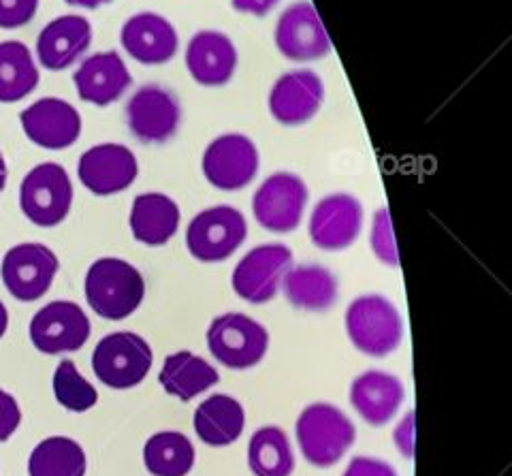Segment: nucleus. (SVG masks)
I'll use <instances>...</instances> for the list:
<instances>
[{"instance_id":"1","label":"nucleus","mask_w":512,"mask_h":476,"mask_svg":"<svg viewBox=\"0 0 512 476\" xmlns=\"http://www.w3.org/2000/svg\"><path fill=\"white\" fill-rule=\"evenodd\" d=\"M84 291L88 306L107 321L128 319L146 297V282L135 265L105 257L94 261L86 274Z\"/></svg>"},{"instance_id":"2","label":"nucleus","mask_w":512,"mask_h":476,"mask_svg":"<svg viewBox=\"0 0 512 476\" xmlns=\"http://www.w3.org/2000/svg\"><path fill=\"white\" fill-rule=\"evenodd\" d=\"M295 432L303 457L316 468L338 464L357 438L352 421L338 406L325 402L303 408Z\"/></svg>"},{"instance_id":"3","label":"nucleus","mask_w":512,"mask_h":476,"mask_svg":"<svg viewBox=\"0 0 512 476\" xmlns=\"http://www.w3.org/2000/svg\"><path fill=\"white\" fill-rule=\"evenodd\" d=\"M346 331L352 346L363 355L387 357L404 340V321L384 295H363L346 310Z\"/></svg>"},{"instance_id":"4","label":"nucleus","mask_w":512,"mask_h":476,"mask_svg":"<svg viewBox=\"0 0 512 476\" xmlns=\"http://www.w3.org/2000/svg\"><path fill=\"white\" fill-rule=\"evenodd\" d=\"M152 348L133 331H116L96 344L92 370L109 389L126 391L141 385L152 368Z\"/></svg>"},{"instance_id":"5","label":"nucleus","mask_w":512,"mask_h":476,"mask_svg":"<svg viewBox=\"0 0 512 476\" xmlns=\"http://www.w3.org/2000/svg\"><path fill=\"white\" fill-rule=\"evenodd\" d=\"M207 348L229 370L259 366L269 348V331L242 312L220 314L207 329Z\"/></svg>"},{"instance_id":"6","label":"nucleus","mask_w":512,"mask_h":476,"mask_svg":"<svg viewBox=\"0 0 512 476\" xmlns=\"http://www.w3.org/2000/svg\"><path fill=\"white\" fill-rule=\"evenodd\" d=\"M246 237V216L233 205H214L190 220L186 248L201 263H220L233 257Z\"/></svg>"},{"instance_id":"7","label":"nucleus","mask_w":512,"mask_h":476,"mask_svg":"<svg viewBox=\"0 0 512 476\" xmlns=\"http://www.w3.org/2000/svg\"><path fill=\"white\" fill-rule=\"evenodd\" d=\"M73 184L67 169L58 163H43L26 173L20 186V208L32 225L52 229L69 216Z\"/></svg>"},{"instance_id":"8","label":"nucleus","mask_w":512,"mask_h":476,"mask_svg":"<svg viewBox=\"0 0 512 476\" xmlns=\"http://www.w3.org/2000/svg\"><path fill=\"white\" fill-rule=\"evenodd\" d=\"M308 186L297 173L278 171L256 188L252 214L271 233H291L301 225L308 203Z\"/></svg>"},{"instance_id":"9","label":"nucleus","mask_w":512,"mask_h":476,"mask_svg":"<svg viewBox=\"0 0 512 476\" xmlns=\"http://www.w3.org/2000/svg\"><path fill=\"white\" fill-rule=\"evenodd\" d=\"M126 122L133 137L146 146H160L180 129L182 105L175 92L148 84L141 86L126 105Z\"/></svg>"},{"instance_id":"10","label":"nucleus","mask_w":512,"mask_h":476,"mask_svg":"<svg viewBox=\"0 0 512 476\" xmlns=\"http://www.w3.org/2000/svg\"><path fill=\"white\" fill-rule=\"evenodd\" d=\"M201 169L205 180L218 190H242L259 173V150L242 133L216 137L203 152Z\"/></svg>"},{"instance_id":"11","label":"nucleus","mask_w":512,"mask_h":476,"mask_svg":"<svg viewBox=\"0 0 512 476\" xmlns=\"http://www.w3.org/2000/svg\"><path fill=\"white\" fill-rule=\"evenodd\" d=\"M293 267V250L284 244L252 248L233 269V291L248 304H267L278 295L280 282Z\"/></svg>"},{"instance_id":"12","label":"nucleus","mask_w":512,"mask_h":476,"mask_svg":"<svg viewBox=\"0 0 512 476\" xmlns=\"http://www.w3.org/2000/svg\"><path fill=\"white\" fill-rule=\"evenodd\" d=\"M90 319L73 301H52L30 321V340L45 355L75 353L90 338Z\"/></svg>"},{"instance_id":"13","label":"nucleus","mask_w":512,"mask_h":476,"mask_svg":"<svg viewBox=\"0 0 512 476\" xmlns=\"http://www.w3.org/2000/svg\"><path fill=\"white\" fill-rule=\"evenodd\" d=\"M58 267V257L47 246L18 244L5 255L0 274L15 299L37 301L50 291Z\"/></svg>"},{"instance_id":"14","label":"nucleus","mask_w":512,"mask_h":476,"mask_svg":"<svg viewBox=\"0 0 512 476\" xmlns=\"http://www.w3.org/2000/svg\"><path fill=\"white\" fill-rule=\"evenodd\" d=\"M278 52L286 60L308 62L331 54L333 45L318 11L308 0L288 7L276 26Z\"/></svg>"},{"instance_id":"15","label":"nucleus","mask_w":512,"mask_h":476,"mask_svg":"<svg viewBox=\"0 0 512 476\" xmlns=\"http://www.w3.org/2000/svg\"><path fill=\"white\" fill-rule=\"evenodd\" d=\"M363 229V205L355 195L333 193L316 203L310 216V240L327 252L346 250Z\"/></svg>"},{"instance_id":"16","label":"nucleus","mask_w":512,"mask_h":476,"mask_svg":"<svg viewBox=\"0 0 512 476\" xmlns=\"http://www.w3.org/2000/svg\"><path fill=\"white\" fill-rule=\"evenodd\" d=\"M77 176L92 195H118L139 176V163L133 150L122 144H99L79 158Z\"/></svg>"},{"instance_id":"17","label":"nucleus","mask_w":512,"mask_h":476,"mask_svg":"<svg viewBox=\"0 0 512 476\" xmlns=\"http://www.w3.org/2000/svg\"><path fill=\"white\" fill-rule=\"evenodd\" d=\"M325 101V84L308 69L284 73L269 90V114L284 126L310 122Z\"/></svg>"},{"instance_id":"18","label":"nucleus","mask_w":512,"mask_h":476,"mask_svg":"<svg viewBox=\"0 0 512 476\" xmlns=\"http://www.w3.org/2000/svg\"><path fill=\"white\" fill-rule=\"evenodd\" d=\"M26 137L45 150H64L82 135V116L62 99L47 97L32 103L20 114Z\"/></svg>"},{"instance_id":"19","label":"nucleus","mask_w":512,"mask_h":476,"mask_svg":"<svg viewBox=\"0 0 512 476\" xmlns=\"http://www.w3.org/2000/svg\"><path fill=\"white\" fill-rule=\"evenodd\" d=\"M126 54L141 65H165L178 54L180 37L175 26L163 15L143 11L128 18L120 33Z\"/></svg>"},{"instance_id":"20","label":"nucleus","mask_w":512,"mask_h":476,"mask_svg":"<svg viewBox=\"0 0 512 476\" xmlns=\"http://www.w3.org/2000/svg\"><path fill=\"white\" fill-rule=\"evenodd\" d=\"M79 99L92 105H111L131 88L133 77L118 52H99L82 62L73 75Z\"/></svg>"},{"instance_id":"21","label":"nucleus","mask_w":512,"mask_h":476,"mask_svg":"<svg viewBox=\"0 0 512 476\" xmlns=\"http://www.w3.org/2000/svg\"><path fill=\"white\" fill-rule=\"evenodd\" d=\"M237 47L218 30H201L190 39L186 50V67L201 86H224L231 82L237 69Z\"/></svg>"},{"instance_id":"22","label":"nucleus","mask_w":512,"mask_h":476,"mask_svg":"<svg viewBox=\"0 0 512 476\" xmlns=\"http://www.w3.org/2000/svg\"><path fill=\"white\" fill-rule=\"evenodd\" d=\"M92 41V26L82 15H60L37 39V58L47 71L69 69L82 58Z\"/></svg>"},{"instance_id":"23","label":"nucleus","mask_w":512,"mask_h":476,"mask_svg":"<svg viewBox=\"0 0 512 476\" xmlns=\"http://www.w3.org/2000/svg\"><path fill=\"white\" fill-rule=\"evenodd\" d=\"M406 389L402 380L389 372L370 370L352 380L350 404L359 412V417L374 427L387 425L399 406L404 404Z\"/></svg>"},{"instance_id":"24","label":"nucleus","mask_w":512,"mask_h":476,"mask_svg":"<svg viewBox=\"0 0 512 476\" xmlns=\"http://www.w3.org/2000/svg\"><path fill=\"white\" fill-rule=\"evenodd\" d=\"M180 205L163 193L137 195L131 208V231L146 246H165L180 229Z\"/></svg>"},{"instance_id":"25","label":"nucleus","mask_w":512,"mask_h":476,"mask_svg":"<svg viewBox=\"0 0 512 476\" xmlns=\"http://www.w3.org/2000/svg\"><path fill=\"white\" fill-rule=\"evenodd\" d=\"M246 412L231 395H210L195 410V432L207 447H229L244 434Z\"/></svg>"},{"instance_id":"26","label":"nucleus","mask_w":512,"mask_h":476,"mask_svg":"<svg viewBox=\"0 0 512 476\" xmlns=\"http://www.w3.org/2000/svg\"><path fill=\"white\" fill-rule=\"evenodd\" d=\"M284 297L299 310L325 312L338 299V278L323 265H297L284 274Z\"/></svg>"},{"instance_id":"27","label":"nucleus","mask_w":512,"mask_h":476,"mask_svg":"<svg viewBox=\"0 0 512 476\" xmlns=\"http://www.w3.org/2000/svg\"><path fill=\"white\" fill-rule=\"evenodd\" d=\"M158 380L160 385H163V389L169 395H173V398L190 402L203 391L218 385L220 374L212 363H207L203 357L188 351H178L165 357Z\"/></svg>"},{"instance_id":"28","label":"nucleus","mask_w":512,"mask_h":476,"mask_svg":"<svg viewBox=\"0 0 512 476\" xmlns=\"http://www.w3.org/2000/svg\"><path fill=\"white\" fill-rule=\"evenodd\" d=\"M39 86V69L22 41L0 43V103H18Z\"/></svg>"},{"instance_id":"29","label":"nucleus","mask_w":512,"mask_h":476,"mask_svg":"<svg viewBox=\"0 0 512 476\" xmlns=\"http://www.w3.org/2000/svg\"><path fill=\"white\" fill-rule=\"evenodd\" d=\"M248 466L254 476H291L295 470L293 447L278 425L256 430L248 444Z\"/></svg>"},{"instance_id":"30","label":"nucleus","mask_w":512,"mask_h":476,"mask_svg":"<svg viewBox=\"0 0 512 476\" xmlns=\"http://www.w3.org/2000/svg\"><path fill=\"white\" fill-rule=\"evenodd\" d=\"M86 453L82 444L67 436H52L30 453V476H86Z\"/></svg>"},{"instance_id":"31","label":"nucleus","mask_w":512,"mask_h":476,"mask_svg":"<svg viewBox=\"0 0 512 476\" xmlns=\"http://www.w3.org/2000/svg\"><path fill=\"white\" fill-rule=\"evenodd\" d=\"M195 457V447L180 432H158L143 447V464L152 476H186Z\"/></svg>"},{"instance_id":"32","label":"nucleus","mask_w":512,"mask_h":476,"mask_svg":"<svg viewBox=\"0 0 512 476\" xmlns=\"http://www.w3.org/2000/svg\"><path fill=\"white\" fill-rule=\"evenodd\" d=\"M52 385L58 404L71 412H86L99 402V393H96V389L88 380L79 374L71 359H64L58 363Z\"/></svg>"},{"instance_id":"33","label":"nucleus","mask_w":512,"mask_h":476,"mask_svg":"<svg viewBox=\"0 0 512 476\" xmlns=\"http://www.w3.org/2000/svg\"><path fill=\"white\" fill-rule=\"evenodd\" d=\"M370 246H372V252L376 255V259H380L384 265L399 267V252H397V242H395V231H393L391 214H389L387 208H382L374 214Z\"/></svg>"},{"instance_id":"34","label":"nucleus","mask_w":512,"mask_h":476,"mask_svg":"<svg viewBox=\"0 0 512 476\" xmlns=\"http://www.w3.org/2000/svg\"><path fill=\"white\" fill-rule=\"evenodd\" d=\"M39 0H0V28H20L37 15Z\"/></svg>"},{"instance_id":"35","label":"nucleus","mask_w":512,"mask_h":476,"mask_svg":"<svg viewBox=\"0 0 512 476\" xmlns=\"http://www.w3.org/2000/svg\"><path fill=\"white\" fill-rule=\"evenodd\" d=\"M22 423V410L11 393L0 389V442L9 440Z\"/></svg>"},{"instance_id":"36","label":"nucleus","mask_w":512,"mask_h":476,"mask_svg":"<svg viewBox=\"0 0 512 476\" xmlns=\"http://www.w3.org/2000/svg\"><path fill=\"white\" fill-rule=\"evenodd\" d=\"M342 476H397V470L376 457H355Z\"/></svg>"},{"instance_id":"37","label":"nucleus","mask_w":512,"mask_h":476,"mask_svg":"<svg viewBox=\"0 0 512 476\" xmlns=\"http://www.w3.org/2000/svg\"><path fill=\"white\" fill-rule=\"evenodd\" d=\"M414 421H416V412L410 410L408 415L402 421H399V425L395 427V432H393L395 447L406 459L414 457V430H416Z\"/></svg>"},{"instance_id":"38","label":"nucleus","mask_w":512,"mask_h":476,"mask_svg":"<svg viewBox=\"0 0 512 476\" xmlns=\"http://www.w3.org/2000/svg\"><path fill=\"white\" fill-rule=\"evenodd\" d=\"M280 0H231V5L239 13H250V15H267L274 9Z\"/></svg>"},{"instance_id":"39","label":"nucleus","mask_w":512,"mask_h":476,"mask_svg":"<svg viewBox=\"0 0 512 476\" xmlns=\"http://www.w3.org/2000/svg\"><path fill=\"white\" fill-rule=\"evenodd\" d=\"M64 3H69L73 7H84V9H96L101 5L111 3V0H64Z\"/></svg>"},{"instance_id":"40","label":"nucleus","mask_w":512,"mask_h":476,"mask_svg":"<svg viewBox=\"0 0 512 476\" xmlns=\"http://www.w3.org/2000/svg\"><path fill=\"white\" fill-rule=\"evenodd\" d=\"M7 327H9V312H7L3 301H0V338L7 333Z\"/></svg>"},{"instance_id":"41","label":"nucleus","mask_w":512,"mask_h":476,"mask_svg":"<svg viewBox=\"0 0 512 476\" xmlns=\"http://www.w3.org/2000/svg\"><path fill=\"white\" fill-rule=\"evenodd\" d=\"M7 176H9V169H7V163H5L3 154H0V193H3V190H5Z\"/></svg>"}]
</instances>
